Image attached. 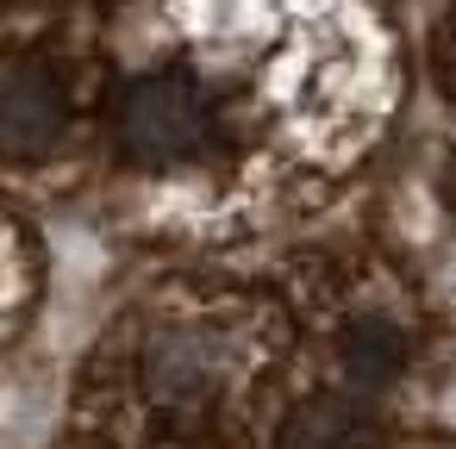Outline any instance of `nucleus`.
I'll use <instances>...</instances> for the list:
<instances>
[{
  "label": "nucleus",
  "mask_w": 456,
  "mask_h": 449,
  "mask_svg": "<svg viewBox=\"0 0 456 449\" xmlns=\"http://www.w3.org/2000/svg\"><path fill=\"white\" fill-rule=\"evenodd\" d=\"M126 138H132L138 150H157V156L188 150V144L200 138V100H194L188 88H169V82L138 88V94L126 100Z\"/></svg>",
  "instance_id": "f257e3e1"
}]
</instances>
